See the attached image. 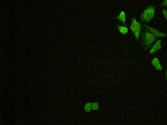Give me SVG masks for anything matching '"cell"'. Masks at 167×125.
I'll return each mask as SVG.
<instances>
[{
  "mask_svg": "<svg viewBox=\"0 0 167 125\" xmlns=\"http://www.w3.org/2000/svg\"><path fill=\"white\" fill-rule=\"evenodd\" d=\"M166 76H167V73H166Z\"/></svg>",
  "mask_w": 167,
  "mask_h": 125,
  "instance_id": "cell-13",
  "label": "cell"
},
{
  "mask_svg": "<svg viewBox=\"0 0 167 125\" xmlns=\"http://www.w3.org/2000/svg\"><path fill=\"white\" fill-rule=\"evenodd\" d=\"M130 29H131L132 32L133 33L135 38L137 40L139 39V36H140L141 26H140V23L138 22L137 20H135L134 18H133V20H132L131 25V26H130Z\"/></svg>",
  "mask_w": 167,
  "mask_h": 125,
  "instance_id": "cell-2",
  "label": "cell"
},
{
  "mask_svg": "<svg viewBox=\"0 0 167 125\" xmlns=\"http://www.w3.org/2000/svg\"><path fill=\"white\" fill-rule=\"evenodd\" d=\"M118 30H119L120 33H122L123 35H125L128 32V28L125 27L119 26H118Z\"/></svg>",
  "mask_w": 167,
  "mask_h": 125,
  "instance_id": "cell-8",
  "label": "cell"
},
{
  "mask_svg": "<svg viewBox=\"0 0 167 125\" xmlns=\"http://www.w3.org/2000/svg\"><path fill=\"white\" fill-rule=\"evenodd\" d=\"M161 43H162V40H158L156 43L154 45L152 49H151L150 52H149V53L153 54V53L156 52L158 50H159L161 49Z\"/></svg>",
  "mask_w": 167,
  "mask_h": 125,
  "instance_id": "cell-5",
  "label": "cell"
},
{
  "mask_svg": "<svg viewBox=\"0 0 167 125\" xmlns=\"http://www.w3.org/2000/svg\"><path fill=\"white\" fill-rule=\"evenodd\" d=\"M156 40V37L154 35L149 33L148 31H146V33L144 37V43L147 47H149Z\"/></svg>",
  "mask_w": 167,
  "mask_h": 125,
  "instance_id": "cell-3",
  "label": "cell"
},
{
  "mask_svg": "<svg viewBox=\"0 0 167 125\" xmlns=\"http://www.w3.org/2000/svg\"><path fill=\"white\" fill-rule=\"evenodd\" d=\"M117 19L120 20L121 21L123 22L124 24L125 25V21H126V18H125V13L124 12H121L119 16L117 17Z\"/></svg>",
  "mask_w": 167,
  "mask_h": 125,
  "instance_id": "cell-7",
  "label": "cell"
},
{
  "mask_svg": "<svg viewBox=\"0 0 167 125\" xmlns=\"http://www.w3.org/2000/svg\"><path fill=\"white\" fill-rule=\"evenodd\" d=\"M91 108H92V103L90 102L87 103L84 106V110L87 112H90L91 110Z\"/></svg>",
  "mask_w": 167,
  "mask_h": 125,
  "instance_id": "cell-9",
  "label": "cell"
},
{
  "mask_svg": "<svg viewBox=\"0 0 167 125\" xmlns=\"http://www.w3.org/2000/svg\"><path fill=\"white\" fill-rule=\"evenodd\" d=\"M144 26L146 27L147 29L149 30L150 32L152 33V34L154 35L156 37H165L167 36V35L165 33H162V32H160V31H158V30L154 29L152 27L147 26L145 25H144Z\"/></svg>",
  "mask_w": 167,
  "mask_h": 125,
  "instance_id": "cell-4",
  "label": "cell"
},
{
  "mask_svg": "<svg viewBox=\"0 0 167 125\" xmlns=\"http://www.w3.org/2000/svg\"><path fill=\"white\" fill-rule=\"evenodd\" d=\"M152 64L153 65L158 71H162V67L160 65L159 60L157 58H155L153 59Z\"/></svg>",
  "mask_w": 167,
  "mask_h": 125,
  "instance_id": "cell-6",
  "label": "cell"
},
{
  "mask_svg": "<svg viewBox=\"0 0 167 125\" xmlns=\"http://www.w3.org/2000/svg\"><path fill=\"white\" fill-rule=\"evenodd\" d=\"M162 6L163 7H167V0H164L163 2L162 3Z\"/></svg>",
  "mask_w": 167,
  "mask_h": 125,
  "instance_id": "cell-12",
  "label": "cell"
},
{
  "mask_svg": "<svg viewBox=\"0 0 167 125\" xmlns=\"http://www.w3.org/2000/svg\"><path fill=\"white\" fill-rule=\"evenodd\" d=\"M163 13L164 17L165 18V19L167 20V10L166 9H164L163 10Z\"/></svg>",
  "mask_w": 167,
  "mask_h": 125,
  "instance_id": "cell-11",
  "label": "cell"
},
{
  "mask_svg": "<svg viewBox=\"0 0 167 125\" xmlns=\"http://www.w3.org/2000/svg\"><path fill=\"white\" fill-rule=\"evenodd\" d=\"M155 8L153 6H149L147 7V9L144 11L143 13L141 15V19L143 21H145L149 23L151 20L153 18Z\"/></svg>",
  "mask_w": 167,
  "mask_h": 125,
  "instance_id": "cell-1",
  "label": "cell"
},
{
  "mask_svg": "<svg viewBox=\"0 0 167 125\" xmlns=\"http://www.w3.org/2000/svg\"><path fill=\"white\" fill-rule=\"evenodd\" d=\"M99 103L97 102H95L92 103V109H93L94 110H97L99 109Z\"/></svg>",
  "mask_w": 167,
  "mask_h": 125,
  "instance_id": "cell-10",
  "label": "cell"
}]
</instances>
